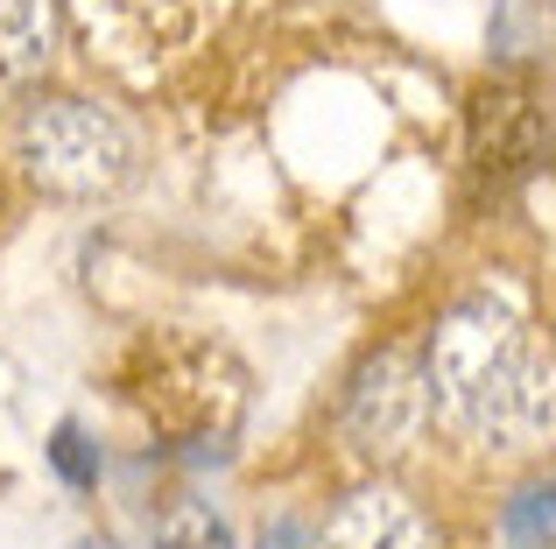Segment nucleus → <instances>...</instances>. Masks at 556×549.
<instances>
[{"label":"nucleus","mask_w":556,"mask_h":549,"mask_svg":"<svg viewBox=\"0 0 556 549\" xmlns=\"http://www.w3.org/2000/svg\"><path fill=\"white\" fill-rule=\"evenodd\" d=\"M430 359L402 353V345H388V353L359 359L353 387H345V437H353V451L367 458H402L408 444H416L422 416H430Z\"/></svg>","instance_id":"obj_3"},{"label":"nucleus","mask_w":556,"mask_h":549,"mask_svg":"<svg viewBox=\"0 0 556 549\" xmlns=\"http://www.w3.org/2000/svg\"><path fill=\"white\" fill-rule=\"evenodd\" d=\"M56 50V0H0V71L28 78Z\"/></svg>","instance_id":"obj_5"},{"label":"nucleus","mask_w":556,"mask_h":549,"mask_svg":"<svg viewBox=\"0 0 556 549\" xmlns=\"http://www.w3.org/2000/svg\"><path fill=\"white\" fill-rule=\"evenodd\" d=\"M50 465L64 472V486H92V480H99V444L85 437L78 423H64V430L50 437Z\"/></svg>","instance_id":"obj_9"},{"label":"nucleus","mask_w":556,"mask_h":549,"mask_svg":"<svg viewBox=\"0 0 556 549\" xmlns=\"http://www.w3.org/2000/svg\"><path fill=\"white\" fill-rule=\"evenodd\" d=\"M472 141H479V155H486V169L493 163H501V169H521L535 155L529 99H521V92H486V99H479V113H472Z\"/></svg>","instance_id":"obj_6"},{"label":"nucleus","mask_w":556,"mask_h":549,"mask_svg":"<svg viewBox=\"0 0 556 549\" xmlns=\"http://www.w3.org/2000/svg\"><path fill=\"white\" fill-rule=\"evenodd\" d=\"M71 549H113V542H99V536H85V542H71Z\"/></svg>","instance_id":"obj_11"},{"label":"nucleus","mask_w":556,"mask_h":549,"mask_svg":"<svg viewBox=\"0 0 556 549\" xmlns=\"http://www.w3.org/2000/svg\"><path fill=\"white\" fill-rule=\"evenodd\" d=\"M155 549H232V528L212 508H198V500H177L155 522Z\"/></svg>","instance_id":"obj_8"},{"label":"nucleus","mask_w":556,"mask_h":549,"mask_svg":"<svg viewBox=\"0 0 556 549\" xmlns=\"http://www.w3.org/2000/svg\"><path fill=\"white\" fill-rule=\"evenodd\" d=\"M501 528H507V542H515V549H549L556 542V480L521 486V494L507 500Z\"/></svg>","instance_id":"obj_7"},{"label":"nucleus","mask_w":556,"mask_h":549,"mask_svg":"<svg viewBox=\"0 0 556 549\" xmlns=\"http://www.w3.org/2000/svg\"><path fill=\"white\" fill-rule=\"evenodd\" d=\"M261 549H311V536L296 522H275V528H261Z\"/></svg>","instance_id":"obj_10"},{"label":"nucleus","mask_w":556,"mask_h":549,"mask_svg":"<svg viewBox=\"0 0 556 549\" xmlns=\"http://www.w3.org/2000/svg\"><path fill=\"white\" fill-rule=\"evenodd\" d=\"M14 155H22V177L50 197H106L127 183L135 169V141L113 113H99L92 99H36L14 127Z\"/></svg>","instance_id":"obj_2"},{"label":"nucleus","mask_w":556,"mask_h":549,"mask_svg":"<svg viewBox=\"0 0 556 549\" xmlns=\"http://www.w3.org/2000/svg\"><path fill=\"white\" fill-rule=\"evenodd\" d=\"M325 549H444V528L394 486H359L325 522Z\"/></svg>","instance_id":"obj_4"},{"label":"nucleus","mask_w":556,"mask_h":549,"mask_svg":"<svg viewBox=\"0 0 556 549\" xmlns=\"http://www.w3.org/2000/svg\"><path fill=\"white\" fill-rule=\"evenodd\" d=\"M430 395L465 437L543 451L556 437V353L501 296H465L430 331Z\"/></svg>","instance_id":"obj_1"}]
</instances>
